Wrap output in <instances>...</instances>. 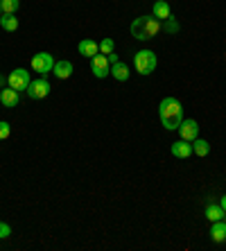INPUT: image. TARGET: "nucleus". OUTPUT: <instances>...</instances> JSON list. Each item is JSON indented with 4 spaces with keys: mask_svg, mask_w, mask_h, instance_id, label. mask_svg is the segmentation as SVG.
<instances>
[{
    "mask_svg": "<svg viewBox=\"0 0 226 251\" xmlns=\"http://www.w3.org/2000/svg\"><path fill=\"white\" fill-rule=\"evenodd\" d=\"M158 116H161V123L168 131L179 129V125L183 123V109H181V102L176 98H163L161 104H158Z\"/></svg>",
    "mask_w": 226,
    "mask_h": 251,
    "instance_id": "nucleus-1",
    "label": "nucleus"
},
{
    "mask_svg": "<svg viewBox=\"0 0 226 251\" xmlns=\"http://www.w3.org/2000/svg\"><path fill=\"white\" fill-rule=\"evenodd\" d=\"M161 29V21L154 16H138L131 23V34L138 39V41H147V39H154Z\"/></svg>",
    "mask_w": 226,
    "mask_h": 251,
    "instance_id": "nucleus-2",
    "label": "nucleus"
},
{
    "mask_svg": "<svg viewBox=\"0 0 226 251\" xmlns=\"http://www.w3.org/2000/svg\"><path fill=\"white\" fill-rule=\"evenodd\" d=\"M156 54L151 50H140V52L133 54V66H136V73L138 75H151L156 70Z\"/></svg>",
    "mask_w": 226,
    "mask_h": 251,
    "instance_id": "nucleus-3",
    "label": "nucleus"
},
{
    "mask_svg": "<svg viewBox=\"0 0 226 251\" xmlns=\"http://www.w3.org/2000/svg\"><path fill=\"white\" fill-rule=\"evenodd\" d=\"M29 82H32V77L25 68H16L7 75V86H12L14 91H27Z\"/></svg>",
    "mask_w": 226,
    "mask_h": 251,
    "instance_id": "nucleus-4",
    "label": "nucleus"
},
{
    "mask_svg": "<svg viewBox=\"0 0 226 251\" xmlns=\"http://www.w3.org/2000/svg\"><path fill=\"white\" fill-rule=\"evenodd\" d=\"M27 95L32 100H43L50 95V82L46 77H39V79H32L27 86Z\"/></svg>",
    "mask_w": 226,
    "mask_h": 251,
    "instance_id": "nucleus-5",
    "label": "nucleus"
},
{
    "mask_svg": "<svg viewBox=\"0 0 226 251\" xmlns=\"http://www.w3.org/2000/svg\"><path fill=\"white\" fill-rule=\"evenodd\" d=\"M91 70H93V75L98 77V79H104V77L111 75V64L109 59H106V54L98 52L93 59H91Z\"/></svg>",
    "mask_w": 226,
    "mask_h": 251,
    "instance_id": "nucleus-6",
    "label": "nucleus"
},
{
    "mask_svg": "<svg viewBox=\"0 0 226 251\" xmlns=\"http://www.w3.org/2000/svg\"><path fill=\"white\" fill-rule=\"evenodd\" d=\"M52 66H54L52 54L39 52V54H34V57H32V68H34L36 73H41V75H46V73H52Z\"/></svg>",
    "mask_w": 226,
    "mask_h": 251,
    "instance_id": "nucleus-7",
    "label": "nucleus"
},
{
    "mask_svg": "<svg viewBox=\"0 0 226 251\" xmlns=\"http://www.w3.org/2000/svg\"><path fill=\"white\" fill-rule=\"evenodd\" d=\"M179 134H181V138L188 140V143H192L195 138H199V125H197V120H192V118L183 120V123L179 125Z\"/></svg>",
    "mask_w": 226,
    "mask_h": 251,
    "instance_id": "nucleus-8",
    "label": "nucleus"
},
{
    "mask_svg": "<svg viewBox=\"0 0 226 251\" xmlns=\"http://www.w3.org/2000/svg\"><path fill=\"white\" fill-rule=\"evenodd\" d=\"M77 50H79V54H84V57L93 59L95 54L100 52V43H95L93 39H81L79 46H77Z\"/></svg>",
    "mask_w": 226,
    "mask_h": 251,
    "instance_id": "nucleus-9",
    "label": "nucleus"
},
{
    "mask_svg": "<svg viewBox=\"0 0 226 251\" xmlns=\"http://www.w3.org/2000/svg\"><path fill=\"white\" fill-rule=\"evenodd\" d=\"M0 102L5 106H18V102H21V95H18V91H14L12 86H2V91H0Z\"/></svg>",
    "mask_w": 226,
    "mask_h": 251,
    "instance_id": "nucleus-10",
    "label": "nucleus"
},
{
    "mask_svg": "<svg viewBox=\"0 0 226 251\" xmlns=\"http://www.w3.org/2000/svg\"><path fill=\"white\" fill-rule=\"evenodd\" d=\"M151 16L158 18V21H168V18L172 16V9H170V5L165 0H156L154 7H151Z\"/></svg>",
    "mask_w": 226,
    "mask_h": 251,
    "instance_id": "nucleus-11",
    "label": "nucleus"
},
{
    "mask_svg": "<svg viewBox=\"0 0 226 251\" xmlns=\"http://www.w3.org/2000/svg\"><path fill=\"white\" fill-rule=\"evenodd\" d=\"M172 154L176 158H188V156H192V145L188 143V140H176V143H172Z\"/></svg>",
    "mask_w": 226,
    "mask_h": 251,
    "instance_id": "nucleus-12",
    "label": "nucleus"
},
{
    "mask_svg": "<svg viewBox=\"0 0 226 251\" xmlns=\"http://www.w3.org/2000/svg\"><path fill=\"white\" fill-rule=\"evenodd\" d=\"M52 73L57 79H68V77L73 75V64H70V61H54Z\"/></svg>",
    "mask_w": 226,
    "mask_h": 251,
    "instance_id": "nucleus-13",
    "label": "nucleus"
},
{
    "mask_svg": "<svg viewBox=\"0 0 226 251\" xmlns=\"http://www.w3.org/2000/svg\"><path fill=\"white\" fill-rule=\"evenodd\" d=\"M210 238H213V242H226V222L224 220L213 222V226H210Z\"/></svg>",
    "mask_w": 226,
    "mask_h": 251,
    "instance_id": "nucleus-14",
    "label": "nucleus"
},
{
    "mask_svg": "<svg viewBox=\"0 0 226 251\" xmlns=\"http://www.w3.org/2000/svg\"><path fill=\"white\" fill-rule=\"evenodd\" d=\"M111 75H113V79H118V82H127L129 79V66L118 61V64L111 66Z\"/></svg>",
    "mask_w": 226,
    "mask_h": 251,
    "instance_id": "nucleus-15",
    "label": "nucleus"
},
{
    "mask_svg": "<svg viewBox=\"0 0 226 251\" xmlns=\"http://www.w3.org/2000/svg\"><path fill=\"white\" fill-rule=\"evenodd\" d=\"M210 152V143L203 138H195L192 140V154H197V156H208Z\"/></svg>",
    "mask_w": 226,
    "mask_h": 251,
    "instance_id": "nucleus-16",
    "label": "nucleus"
},
{
    "mask_svg": "<svg viewBox=\"0 0 226 251\" xmlns=\"http://www.w3.org/2000/svg\"><path fill=\"white\" fill-rule=\"evenodd\" d=\"M0 25H2V29H5V32H16V29H18V18L14 16V14H2Z\"/></svg>",
    "mask_w": 226,
    "mask_h": 251,
    "instance_id": "nucleus-17",
    "label": "nucleus"
},
{
    "mask_svg": "<svg viewBox=\"0 0 226 251\" xmlns=\"http://www.w3.org/2000/svg\"><path fill=\"white\" fill-rule=\"evenodd\" d=\"M206 217H208L210 222H217V220L224 217V208L220 204H208L206 206Z\"/></svg>",
    "mask_w": 226,
    "mask_h": 251,
    "instance_id": "nucleus-18",
    "label": "nucleus"
},
{
    "mask_svg": "<svg viewBox=\"0 0 226 251\" xmlns=\"http://www.w3.org/2000/svg\"><path fill=\"white\" fill-rule=\"evenodd\" d=\"M18 7H21V0H0V9H2V14H16Z\"/></svg>",
    "mask_w": 226,
    "mask_h": 251,
    "instance_id": "nucleus-19",
    "label": "nucleus"
},
{
    "mask_svg": "<svg viewBox=\"0 0 226 251\" xmlns=\"http://www.w3.org/2000/svg\"><path fill=\"white\" fill-rule=\"evenodd\" d=\"M113 50H116L113 39H109V36H106V39H102V41H100V52H102V54H111Z\"/></svg>",
    "mask_w": 226,
    "mask_h": 251,
    "instance_id": "nucleus-20",
    "label": "nucleus"
},
{
    "mask_svg": "<svg viewBox=\"0 0 226 251\" xmlns=\"http://www.w3.org/2000/svg\"><path fill=\"white\" fill-rule=\"evenodd\" d=\"M9 134H12V127H9V123H5V120H0V140L9 138Z\"/></svg>",
    "mask_w": 226,
    "mask_h": 251,
    "instance_id": "nucleus-21",
    "label": "nucleus"
},
{
    "mask_svg": "<svg viewBox=\"0 0 226 251\" xmlns=\"http://www.w3.org/2000/svg\"><path fill=\"white\" fill-rule=\"evenodd\" d=\"M9 235H12V228H9V224L0 222V240H7Z\"/></svg>",
    "mask_w": 226,
    "mask_h": 251,
    "instance_id": "nucleus-22",
    "label": "nucleus"
},
{
    "mask_svg": "<svg viewBox=\"0 0 226 251\" xmlns=\"http://www.w3.org/2000/svg\"><path fill=\"white\" fill-rule=\"evenodd\" d=\"M165 27H168V32H172V34H174V32H176V29H179V25L174 23V18L170 16V18H168V25H165Z\"/></svg>",
    "mask_w": 226,
    "mask_h": 251,
    "instance_id": "nucleus-23",
    "label": "nucleus"
},
{
    "mask_svg": "<svg viewBox=\"0 0 226 251\" xmlns=\"http://www.w3.org/2000/svg\"><path fill=\"white\" fill-rule=\"evenodd\" d=\"M106 59H109V64H111V66H113V64H118V54H116V52L106 54Z\"/></svg>",
    "mask_w": 226,
    "mask_h": 251,
    "instance_id": "nucleus-24",
    "label": "nucleus"
},
{
    "mask_svg": "<svg viewBox=\"0 0 226 251\" xmlns=\"http://www.w3.org/2000/svg\"><path fill=\"white\" fill-rule=\"evenodd\" d=\"M220 206H222V208H224V213H226V195H224V197H222V201H220Z\"/></svg>",
    "mask_w": 226,
    "mask_h": 251,
    "instance_id": "nucleus-25",
    "label": "nucleus"
},
{
    "mask_svg": "<svg viewBox=\"0 0 226 251\" xmlns=\"http://www.w3.org/2000/svg\"><path fill=\"white\" fill-rule=\"evenodd\" d=\"M0 18H2V9H0Z\"/></svg>",
    "mask_w": 226,
    "mask_h": 251,
    "instance_id": "nucleus-26",
    "label": "nucleus"
},
{
    "mask_svg": "<svg viewBox=\"0 0 226 251\" xmlns=\"http://www.w3.org/2000/svg\"><path fill=\"white\" fill-rule=\"evenodd\" d=\"M0 84H2V77H0Z\"/></svg>",
    "mask_w": 226,
    "mask_h": 251,
    "instance_id": "nucleus-27",
    "label": "nucleus"
}]
</instances>
